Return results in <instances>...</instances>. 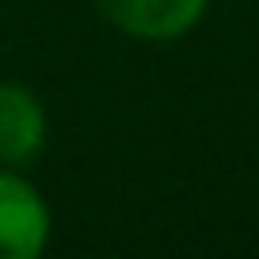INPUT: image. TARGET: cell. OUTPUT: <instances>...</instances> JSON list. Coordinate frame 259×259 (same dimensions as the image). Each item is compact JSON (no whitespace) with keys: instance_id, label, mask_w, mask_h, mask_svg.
<instances>
[{"instance_id":"6da1fadb","label":"cell","mask_w":259,"mask_h":259,"mask_svg":"<svg viewBox=\"0 0 259 259\" xmlns=\"http://www.w3.org/2000/svg\"><path fill=\"white\" fill-rule=\"evenodd\" d=\"M45 239L49 210L40 194L16 174H0V259H32Z\"/></svg>"},{"instance_id":"7a4b0ae2","label":"cell","mask_w":259,"mask_h":259,"mask_svg":"<svg viewBox=\"0 0 259 259\" xmlns=\"http://www.w3.org/2000/svg\"><path fill=\"white\" fill-rule=\"evenodd\" d=\"M97 8L113 28L130 32V36L170 40L202 16L206 0H97Z\"/></svg>"},{"instance_id":"3957f363","label":"cell","mask_w":259,"mask_h":259,"mask_svg":"<svg viewBox=\"0 0 259 259\" xmlns=\"http://www.w3.org/2000/svg\"><path fill=\"white\" fill-rule=\"evenodd\" d=\"M45 146V109L24 85H0V162L20 166Z\"/></svg>"}]
</instances>
